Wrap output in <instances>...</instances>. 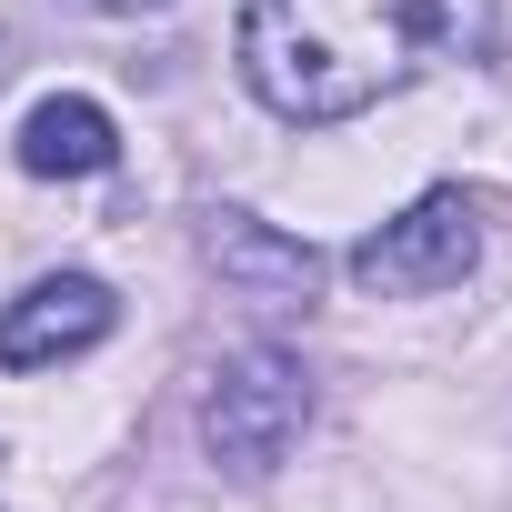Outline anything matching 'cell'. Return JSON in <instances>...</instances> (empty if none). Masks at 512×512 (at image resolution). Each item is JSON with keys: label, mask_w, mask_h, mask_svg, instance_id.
<instances>
[{"label": "cell", "mask_w": 512, "mask_h": 512, "mask_svg": "<svg viewBox=\"0 0 512 512\" xmlns=\"http://www.w3.org/2000/svg\"><path fill=\"white\" fill-rule=\"evenodd\" d=\"M452 21H462L452 0H241L231 51L262 111L332 131L412 91L452 51Z\"/></svg>", "instance_id": "1"}, {"label": "cell", "mask_w": 512, "mask_h": 512, "mask_svg": "<svg viewBox=\"0 0 512 512\" xmlns=\"http://www.w3.org/2000/svg\"><path fill=\"white\" fill-rule=\"evenodd\" d=\"M312 432V372L282 352V342H241L211 392H201V452L231 472V482H272Z\"/></svg>", "instance_id": "2"}, {"label": "cell", "mask_w": 512, "mask_h": 512, "mask_svg": "<svg viewBox=\"0 0 512 512\" xmlns=\"http://www.w3.org/2000/svg\"><path fill=\"white\" fill-rule=\"evenodd\" d=\"M472 262H482V201L472 191H422L412 211H392L382 231L352 241V282L382 302L452 292V282H472Z\"/></svg>", "instance_id": "3"}, {"label": "cell", "mask_w": 512, "mask_h": 512, "mask_svg": "<svg viewBox=\"0 0 512 512\" xmlns=\"http://www.w3.org/2000/svg\"><path fill=\"white\" fill-rule=\"evenodd\" d=\"M111 322H121L111 282H91V272H41L21 302H0V372H51V362L111 342Z\"/></svg>", "instance_id": "4"}, {"label": "cell", "mask_w": 512, "mask_h": 512, "mask_svg": "<svg viewBox=\"0 0 512 512\" xmlns=\"http://www.w3.org/2000/svg\"><path fill=\"white\" fill-rule=\"evenodd\" d=\"M201 262H211L241 302H262V312L312 302V282H322V251H312L302 231H272L262 211H231V201L201 221Z\"/></svg>", "instance_id": "5"}, {"label": "cell", "mask_w": 512, "mask_h": 512, "mask_svg": "<svg viewBox=\"0 0 512 512\" xmlns=\"http://www.w3.org/2000/svg\"><path fill=\"white\" fill-rule=\"evenodd\" d=\"M111 161H121V131H111L101 101H81V91L31 101V121H21V171L31 181H101Z\"/></svg>", "instance_id": "6"}, {"label": "cell", "mask_w": 512, "mask_h": 512, "mask_svg": "<svg viewBox=\"0 0 512 512\" xmlns=\"http://www.w3.org/2000/svg\"><path fill=\"white\" fill-rule=\"evenodd\" d=\"M81 11H101V21H141V11H171V0H81Z\"/></svg>", "instance_id": "7"}, {"label": "cell", "mask_w": 512, "mask_h": 512, "mask_svg": "<svg viewBox=\"0 0 512 512\" xmlns=\"http://www.w3.org/2000/svg\"><path fill=\"white\" fill-rule=\"evenodd\" d=\"M0 71H11V31H0Z\"/></svg>", "instance_id": "8"}]
</instances>
